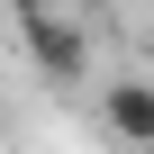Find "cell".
<instances>
[{
	"instance_id": "1",
	"label": "cell",
	"mask_w": 154,
	"mask_h": 154,
	"mask_svg": "<svg viewBox=\"0 0 154 154\" xmlns=\"http://www.w3.org/2000/svg\"><path fill=\"white\" fill-rule=\"evenodd\" d=\"M18 36H27V63L45 72V82H82V72H91V27L82 18L36 9V18H18Z\"/></svg>"
},
{
	"instance_id": "2",
	"label": "cell",
	"mask_w": 154,
	"mask_h": 154,
	"mask_svg": "<svg viewBox=\"0 0 154 154\" xmlns=\"http://www.w3.org/2000/svg\"><path fill=\"white\" fill-rule=\"evenodd\" d=\"M100 118H109V136H118V145H154V82H145V72H127V82H109Z\"/></svg>"
},
{
	"instance_id": "3",
	"label": "cell",
	"mask_w": 154,
	"mask_h": 154,
	"mask_svg": "<svg viewBox=\"0 0 154 154\" xmlns=\"http://www.w3.org/2000/svg\"><path fill=\"white\" fill-rule=\"evenodd\" d=\"M9 9H18V18H36V9H54V0H9Z\"/></svg>"
}]
</instances>
